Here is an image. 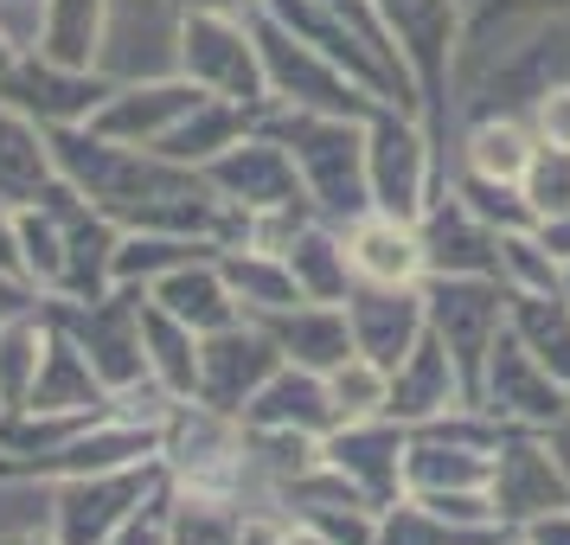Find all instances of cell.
<instances>
[{
	"label": "cell",
	"mask_w": 570,
	"mask_h": 545,
	"mask_svg": "<svg viewBox=\"0 0 570 545\" xmlns=\"http://www.w3.org/2000/svg\"><path fill=\"white\" fill-rule=\"evenodd\" d=\"M455 405H468L462 366L449 360V347H442L436 334H423L404 360L391 366V405H385V417H397V424H411V430H416V424L455 411Z\"/></svg>",
	"instance_id": "cb8c5ba5"
},
{
	"label": "cell",
	"mask_w": 570,
	"mask_h": 545,
	"mask_svg": "<svg viewBox=\"0 0 570 545\" xmlns=\"http://www.w3.org/2000/svg\"><path fill=\"white\" fill-rule=\"evenodd\" d=\"M558 13H570V0H468V46H500Z\"/></svg>",
	"instance_id": "60d3db41"
},
{
	"label": "cell",
	"mask_w": 570,
	"mask_h": 545,
	"mask_svg": "<svg viewBox=\"0 0 570 545\" xmlns=\"http://www.w3.org/2000/svg\"><path fill=\"white\" fill-rule=\"evenodd\" d=\"M423 309H430V334L462 366L468 405H474L481 366H488L493 340L507 328V283L500 276H423Z\"/></svg>",
	"instance_id": "9c48e42d"
},
{
	"label": "cell",
	"mask_w": 570,
	"mask_h": 545,
	"mask_svg": "<svg viewBox=\"0 0 570 545\" xmlns=\"http://www.w3.org/2000/svg\"><path fill=\"white\" fill-rule=\"evenodd\" d=\"M257 129V109H244V104H225V97H206V104L186 116L180 129L160 142L155 155L167 160H180V167H206V160H218L232 142H244V135Z\"/></svg>",
	"instance_id": "e575fe53"
},
{
	"label": "cell",
	"mask_w": 570,
	"mask_h": 545,
	"mask_svg": "<svg viewBox=\"0 0 570 545\" xmlns=\"http://www.w3.org/2000/svg\"><path fill=\"white\" fill-rule=\"evenodd\" d=\"M46 340H52V314L46 309L0 321V417L27 405L32 379H39V360H46Z\"/></svg>",
	"instance_id": "74e56055"
},
{
	"label": "cell",
	"mask_w": 570,
	"mask_h": 545,
	"mask_svg": "<svg viewBox=\"0 0 570 545\" xmlns=\"http://www.w3.org/2000/svg\"><path fill=\"white\" fill-rule=\"evenodd\" d=\"M109 90H116V78H104V71H83V65H58L46 52H27L0 78V104H13L20 116H32L39 129H78V123L97 116V104H104Z\"/></svg>",
	"instance_id": "9a60e30c"
},
{
	"label": "cell",
	"mask_w": 570,
	"mask_h": 545,
	"mask_svg": "<svg viewBox=\"0 0 570 545\" xmlns=\"http://www.w3.org/2000/svg\"><path fill=\"white\" fill-rule=\"evenodd\" d=\"M20 251H27V283L46 302H58L71 289V257H65V232H58V218L46 199H27L20 206Z\"/></svg>",
	"instance_id": "f35d334b"
},
{
	"label": "cell",
	"mask_w": 570,
	"mask_h": 545,
	"mask_svg": "<svg viewBox=\"0 0 570 545\" xmlns=\"http://www.w3.org/2000/svg\"><path fill=\"white\" fill-rule=\"evenodd\" d=\"M544 442H551V456H558V463L570 468V405H564V417H558V424L544 430Z\"/></svg>",
	"instance_id": "db71d44e"
},
{
	"label": "cell",
	"mask_w": 570,
	"mask_h": 545,
	"mask_svg": "<svg viewBox=\"0 0 570 545\" xmlns=\"http://www.w3.org/2000/svg\"><path fill=\"white\" fill-rule=\"evenodd\" d=\"M257 27V52H263V84H269V104L283 109H314V116H379L391 109L379 90H365L360 78H346L334 58H321L314 46H302L295 32H283L269 13L250 20Z\"/></svg>",
	"instance_id": "8992f818"
},
{
	"label": "cell",
	"mask_w": 570,
	"mask_h": 545,
	"mask_svg": "<svg viewBox=\"0 0 570 545\" xmlns=\"http://www.w3.org/2000/svg\"><path fill=\"white\" fill-rule=\"evenodd\" d=\"M385 32L397 39V58L416 84V109L436 129V142L449 135V109H455V65L468 46V0H372Z\"/></svg>",
	"instance_id": "3957f363"
},
{
	"label": "cell",
	"mask_w": 570,
	"mask_h": 545,
	"mask_svg": "<svg viewBox=\"0 0 570 545\" xmlns=\"http://www.w3.org/2000/svg\"><path fill=\"white\" fill-rule=\"evenodd\" d=\"M404 449H411V424H397V417H353V424H334L321 437V463L340 468L385 514L391 500H404Z\"/></svg>",
	"instance_id": "e0dca14e"
},
{
	"label": "cell",
	"mask_w": 570,
	"mask_h": 545,
	"mask_svg": "<svg viewBox=\"0 0 570 545\" xmlns=\"http://www.w3.org/2000/svg\"><path fill=\"white\" fill-rule=\"evenodd\" d=\"M52 142L58 181H71L97 212H109L122 232H199V237H232V206L212 193L199 167L155 155V148H129L109 142L90 123L78 129H46Z\"/></svg>",
	"instance_id": "6da1fadb"
},
{
	"label": "cell",
	"mask_w": 570,
	"mask_h": 545,
	"mask_svg": "<svg viewBox=\"0 0 570 545\" xmlns=\"http://www.w3.org/2000/svg\"><path fill=\"white\" fill-rule=\"evenodd\" d=\"M283 263L295 270L302 302H346L353 295V263H346V237L327 218H308L302 232L283 244Z\"/></svg>",
	"instance_id": "f546056e"
},
{
	"label": "cell",
	"mask_w": 570,
	"mask_h": 545,
	"mask_svg": "<svg viewBox=\"0 0 570 545\" xmlns=\"http://www.w3.org/2000/svg\"><path fill=\"white\" fill-rule=\"evenodd\" d=\"M474 405H481L488 417H500L507 430H551V424L564 417V405H570V386L513 334V328H500L488 366H481Z\"/></svg>",
	"instance_id": "30bf717a"
},
{
	"label": "cell",
	"mask_w": 570,
	"mask_h": 545,
	"mask_svg": "<svg viewBox=\"0 0 570 545\" xmlns=\"http://www.w3.org/2000/svg\"><path fill=\"white\" fill-rule=\"evenodd\" d=\"M283 545H334V539L314 533V526H302V519H283Z\"/></svg>",
	"instance_id": "11a10c76"
},
{
	"label": "cell",
	"mask_w": 570,
	"mask_h": 545,
	"mask_svg": "<svg viewBox=\"0 0 570 545\" xmlns=\"http://www.w3.org/2000/svg\"><path fill=\"white\" fill-rule=\"evenodd\" d=\"M141 302H148V289H129V283H109L104 295H78V302L71 295L65 302H46V314L78 340V353L97 366V379L116 398L155 386L148 347H141Z\"/></svg>",
	"instance_id": "5b68a950"
},
{
	"label": "cell",
	"mask_w": 570,
	"mask_h": 545,
	"mask_svg": "<svg viewBox=\"0 0 570 545\" xmlns=\"http://www.w3.org/2000/svg\"><path fill=\"white\" fill-rule=\"evenodd\" d=\"M519 193H525V206H532V225L551 218V212H570V148H544L539 142V155L525 167Z\"/></svg>",
	"instance_id": "f6af8a7d"
},
{
	"label": "cell",
	"mask_w": 570,
	"mask_h": 545,
	"mask_svg": "<svg viewBox=\"0 0 570 545\" xmlns=\"http://www.w3.org/2000/svg\"><path fill=\"white\" fill-rule=\"evenodd\" d=\"M544 84H570V13L539 20L519 46L488 58L468 90V109H525Z\"/></svg>",
	"instance_id": "2e32d148"
},
{
	"label": "cell",
	"mask_w": 570,
	"mask_h": 545,
	"mask_svg": "<svg viewBox=\"0 0 570 545\" xmlns=\"http://www.w3.org/2000/svg\"><path fill=\"white\" fill-rule=\"evenodd\" d=\"M180 13H232V20H257L263 0H174Z\"/></svg>",
	"instance_id": "f5cc1de1"
},
{
	"label": "cell",
	"mask_w": 570,
	"mask_h": 545,
	"mask_svg": "<svg viewBox=\"0 0 570 545\" xmlns=\"http://www.w3.org/2000/svg\"><path fill=\"white\" fill-rule=\"evenodd\" d=\"M269 507L283 519H302L314 533H327L334 545H372V533H379V507L327 463H314V468H302V475L276 481V488H269Z\"/></svg>",
	"instance_id": "d6986e66"
},
{
	"label": "cell",
	"mask_w": 570,
	"mask_h": 545,
	"mask_svg": "<svg viewBox=\"0 0 570 545\" xmlns=\"http://www.w3.org/2000/svg\"><path fill=\"white\" fill-rule=\"evenodd\" d=\"M218 270L232 283L237 309L244 314H276V309H295L302 289H295V270H288L276 251H244V244H225L218 251Z\"/></svg>",
	"instance_id": "d590c367"
},
{
	"label": "cell",
	"mask_w": 570,
	"mask_h": 545,
	"mask_svg": "<svg viewBox=\"0 0 570 545\" xmlns=\"http://www.w3.org/2000/svg\"><path fill=\"white\" fill-rule=\"evenodd\" d=\"M507 328L570 386V289H551V295L507 289Z\"/></svg>",
	"instance_id": "836d02e7"
},
{
	"label": "cell",
	"mask_w": 570,
	"mask_h": 545,
	"mask_svg": "<svg viewBox=\"0 0 570 545\" xmlns=\"http://www.w3.org/2000/svg\"><path fill=\"white\" fill-rule=\"evenodd\" d=\"M160 456V424L155 417H129L109 411L90 430H78L71 442H58L52 456H27V463H0V488L13 481H71V475H104V468H129V463H155Z\"/></svg>",
	"instance_id": "8fae6325"
},
{
	"label": "cell",
	"mask_w": 570,
	"mask_h": 545,
	"mask_svg": "<svg viewBox=\"0 0 570 545\" xmlns=\"http://www.w3.org/2000/svg\"><path fill=\"white\" fill-rule=\"evenodd\" d=\"M346 237V263H353V283H379V289H411L423 283V232L411 218H391V212H360L353 225H340Z\"/></svg>",
	"instance_id": "7402d4cb"
},
{
	"label": "cell",
	"mask_w": 570,
	"mask_h": 545,
	"mask_svg": "<svg viewBox=\"0 0 570 545\" xmlns=\"http://www.w3.org/2000/svg\"><path fill=\"white\" fill-rule=\"evenodd\" d=\"M539 155V135L525 123V109H468L462 123V174H488V181H525V167Z\"/></svg>",
	"instance_id": "484cf974"
},
{
	"label": "cell",
	"mask_w": 570,
	"mask_h": 545,
	"mask_svg": "<svg viewBox=\"0 0 570 545\" xmlns=\"http://www.w3.org/2000/svg\"><path fill=\"white\" fill-rule=\"evenodd\" d=\"M500 539H507L500 526H455L449 514H436L416 494L391 500L379 514V533H372V545H500Z\"/></svg>",
	"instance_id": "8d00e7d4"
},
{
	"label": "cell",
	"mask_w": 570,
	"mask_h": 545,
	"mask_svg": "<svg viewBox=\"0 0 570 545\" xmlns=\"http://www.w3.org/2000/svg\"><path fill=\"white\" fill-rule=\"evenodd\" d=\"M416 232H423V276H500V232L455 199V186H442Z\"/></svg>",
	"instance_id": "44dd1931"
},
{
	"label": "cell",
	"mask_w": 570,
	"mask_h": 545,
	"mask_svg": "<svg viewBox=\"0 0 570 545\" xmlns=\"http://www.w3.org/2000/svg\"><path fill=\"white\" fill-rule=\"evenodd\" d=\"M327 391H334L340 424H353V417H385L391 372H385V366H372L365 353H353V360H340L334 372H327Z\"/></svg>",
	"instance_id": "b9f144b4"
},
{
	"label": "cell",
	"mask_w": 570,
	"mask_h": 545,
	"mask_svg": "<svg viewBox=\"0 0 570 545\" xmlns=\"http://www.w3.org/2000/svg\"><path fill=\"white\" fill-rule=\"evenodd\" d=\"M13 7H27V0H0V78H7V71H13V65L32 52L27 39L13 32Z\"/></svg>",
	"instance_id": "681fc988"
},
{
	"label": "cell",
	"mask_w": 570,
	"mask_h": 545,
	"mask_svg": "<svg viewBox=\"0 0 570 545\" xmlns=\"http://www.w3.org/2000/svg\"><path fill=\"white\" fill-rule=\"evenodd\" d=\"M449 186L442 174V142L436 129L416 116V109H379L365 116V193H372V212H391V218H423L436 206V193Z\"/></svg>",
	"instance_id": "277c9868"
},
{
	"label": "cell",
	"mask_w": 570,
	"mask_h": 545,
	"mask_svg": "<svg viewBox=\"0 0 570 545\" xmlns=\"http://www.w3.org/2000/svg\"><path fill=\"white\" fill-rule=\"evenodd\" d=\"M525 123H532V135L544 148H570V84H544L525 104Z\"/></svg>",
	"instance_id": "7dc6e473"
},
{
	"label": "cell",
	"mask_w": 570,
	"mask_h": 545,
	"mask_svg": "<svg viewBox=\"0 0 570 545\" xmlns=\"http://www.w3.org/2000/svg\"><path fill=\"white\" fill-rule=\"evenodd\" d=\"M488 500L507 533L570 507V468L551 456L544 430H507L500 456H493V475H488Z\"/></svg>",
	"instance_id": "4fadbf2b"
},
{
	"label": "cell",
	"mask_w": 570,
	"mask_h": 545,
	"mask_svg": "<svg viewBox=\"0 0 570 545\" xmlns=\"http://www.w3.org/2000/svg\"><path fill=\"white\" fill-rule=\"evenodd\" d=\"M109 7H116V0H39V39H32V52L58 58V65L104 71Z\"/></svg>",
	"instance_id": "83f0119b"
},
{
	"label": "cell",
	"mask_w": 570,
	"mask_h": 545,
	"mask_svg": "<svg viewBox=\"0 0 570 545\" xmlns=\"http://www.w3.org/2000/svg\"><path fill=\"white\" fill-rule=\"evenodd\" d=\"M519 539H525V545H570V507L532 519V526H519Z\"/></svg>",
	"instance_id": "816d5d0a"
},
{
	"label": "cell",
	"mask_w": 570,
	"mask_h": 545,
	"mask_svg": "<svg viewBox=\"0 0 570 545\" xmlns=\"http://www.w3.org/2000/svg\"><path fill=\"white\" fill-rule=\"evenodd\" d=\"M148 295H155L167 314H180L193 334H212V328L244 321V309H237V295H232V283H225L218 257H199V263H186V270H174V276H160Z\"/></svg>",
	"instance_id": "f1b7e54d"
},
{
	"label": "cell",
	"mask_w": 570,
	"mask_h": 545,
	"mask_svg": "<svg viewBox=\"0 0 570 545\" xmlns=\"http://www.w3.org/2000/svg\"><path fill=\"white\" fill-rule=\"evenodd\" d=\"M20 411H116V391H109L104 379H97V366L78 353V340L52 321L39 379H32V391H27Z\"/></svg>",
	"instance_id": "4316f807"
},
{
	"label": "cell",
	"mask_w": 570,
	"mask_h": 545,
	"mask_svg": "<svg viewBox=\"0 0 570 545\" xmlns=\"http://www.w3.org/2000/svg\"><path fill=\"white\" fill-rule=\"evenodd\" d=\"M174 488V481H167ZM244 507L237 500H218V494H186L174 488V514H167V526H174V545H244Z\"/></svg>",
	"instance_id": "ab89813d"
},
{
	"label": "cell",
	"mask_w": 570,
	"mask_h": 545,
	"mask_svg": "<svg viewBox=\"0 0 570 545\" xmlns=\"http://www.w3.org/2000/svg\"><path fill=\"white\" fill-rule=\"evenodd\" d=\"M212 181V193L225 199L232 212H244V218H257V212H314L308 186H302V174H295V160H288V148L276 142V135L250 129L244 142H232L218 160H206L199 167Z\"/></svg>",
	"instance_id": "7c38bea8"
},
{
	"label": "cell",
	"mask_w": 570,
	"mask_h": 545,
	"mask_svg": "<svg viewBox=\"0 0 570 545\" xmlns=\"http://www.w3.org/2000/svg\"><path fill=\"white\" fill-rule=\"evenodd\" d=\"M500 283H507V289H532V295L570 289L564 283V263L532 237V225H525V232H500Z\"/></svg>",
	"instance_id": "7bdbcfd3"
},
{
	"label": "cell",
	"mask_w": 570,
	"mask_h": 545,
	"mask_svg": "<svg viewBox=\"0 0 570 545\" xmlns=\"http://www.w3.org/2000/svg\"><path fill=\"white\" fill-rule=\"evenodd\" d=\"M218 251L225 244L199 237V232H122V244H116V283L155 289L160 276H174V270H186L199 257H218Z\"/></svg>",
	"instance_id": "1f68e13d"
},
{
	"label": "cell",
	"mask_w": 570,
	"mask_h": 545,
	"mask_svg": "<svg viewBox=\"0 0 570 545\" xmlns=\"http://www.w3.org/2000/svg\"><path fill=\"white\" fill-rule=\"evenodd\" d=\"M58 167H52V142L46 129L20 116L13 104H0V199L7 206H27L39 199V186H52Z\"/></svg>",
	"instance_id": "4dcf8cb0"
},
{
	"label": "cell",
	"mask_w": 570,
	"mask_h": 545,
	"mask_svg": "<svg viewBox=\"0 0 570 545\" xmlns=\"http://www.w3.org/2000/svg\"><path fill=\"white\" fill-rule=\"evenodd\" d=\"M32 309H46V295H39L27 276H7V270H0V321H13V314H32Z\"/></svg>",
	"instance_id": "c3c4849f"
},
{
	"label": "cell",
	"mask_w": 570,
	"mask_h": 545,
	"mask_svg": "<svg viewBox=\"0 0 570 545\" xmlns=\"http://www.w3.org/2000/svg\"><path fill=\"white\" fill-rule=\"evenodd\" d=\"M27 7H39V0H27Z\"/></svg>",
	"instance_id": "6f0895ef"
},
{
	"label": "cell",
	"mask_w": 570,
	"mask_h": 545,
	"mask_svg": "<svg viewBox=\"0 0 570 545\" xmlns=\"http://www.w3.org/2000/svg\"><path fill=\"white\" fill-rule=\"evenodd\" d=\"M269 328V340L283 347L288 366H308V372H334L340 360H353V328H346V302H295L276 314H250Z\"/></svg>",
	"instance_id": "d4e9b609"
},
{
	"label": "cell",
	"mask_w": 570,
	"mask_h": 545,
	"mask_svg": "<svg viewBox=\"0 0 570 545\" xmlns=\"http://www.w3.org/2000/svg\"><path fill=\"white\" fill-rule=\"evenodd\" d=\"M500 545H525V539H519V533H507V539H500Z\"/></svg>",
	"instance_id": "9f6ffc18"
},
{
	"label": "cell",
	"mask_w": 570,
	"mask_h": 545,
	"mask_svg": "<svg viewBox=\"0 0 570 545\" xmlns=\"http://www.w3.org/2000/svg\"><path fill=\"white\" fill-rule=\"evenodd\" d=\"M141 347H148V372H155V386L167 398H193L199 386V334L186 328L180 314H167L148 295L141 302Z\"/></svg>",
	"instance_id": "d6a6232c"
},
{
	"label": "cell",
	"mask_w": 570,
	"mask_h": 545,
	"mask_svg": "<svg viewBox=\"0 0 570 545\" xmlns=\"http://www.w3.org/2000/svg\"><path fill=\"white\" fill-rule=\"evenodd\" d=\"M276 366H283V347L269 340L263 321L244 314V321H232V328L199 334V386H193V398L212 405V411L237 417L263 386H269V372H276Z\"/></svg>",
	"instance_id": "5bb4252c"
},
{
	"label": "cell",
	"mask_w": 570,
	"mask_h": 545,
	"mask_svg": "<svg viewBox=\"0 0 570 545\" xmlns=\"http://www.w3.org/2000/svg\"><path fill=\"white\" fill-rule=\"evenodd\" d=\"M257 129L276 135L288 148L314 212H321L327 225H353L360 212H372V193H365V123L360 116H314V109L263 104Z\"/></svg>",
	"instance_id": "7a4b0ae2"
},
{
	"label": "cell",
	"mask_w": 570,
	"mask_h": 545,
	"mask_svg": "<svg viewBox=\"0 0 570 545\" xmlns=\"http://www.w3.org/2000/svg\"><path fill=\"white\" fill-rule=\"evenodd\" d=\"M455 199H462L474 218H488L493 232H525L532 225V206L513 181H488V174H462L455 167Z\"/></svg>",
	"instance_id": "ee69618b"
},
{
	"label": "cell",
	"mask_w": 570,
	"mask_h": 545,
	"mask_svg": "<svg viewBox=\"0 0 570 545\" xmlns=\"http://www.w3.org/2000/svg\"><path fill=\"white\" fill-rule=\"evenodd\" d=\"M174 52H180L186 78L199 84V90H212V97L244 104V109L269 104L257 27H250V20H232V13H180V27H174Z\"/></svg>",
	"instance_id": "52a82bcc"
},
{
	"label": "cell",
	"mask_w": 570,
	"mask_h": 545,
	"mask_svg": "<svg viewBox=\"0 0 570 545\" xmlns=\"http://www.w3.org/2000/svg\"><path fill=\"white\" fill-rule=\"evenodd\" d=\"M244 430H302V437H327L340 424L334 391H327V372H308V366H276L269 386L237 411Z\"/></svg>",
	"instance_id": "603a6c76"
},
{
	"label": "cell",
	"mask_w": 570,
	"mask_h": 545,
	"mask_svg": "<svg viewBox=\"0 0 570 545\" xmlns=\"http://www.w3.org/2000/svg\"><path fill=\"white\" fill-rule=\"evenodd\" d=\"M532 237H539V244H544L558 263H564V276H570V212H551V218H539V225H532Z\"/></svg>",
	"instance_id": "f907efd6"
},
{
	"label": "cell",
	"mask_w": 570,
	"mask_h": 545,
	"mask_svg": "<svg viewBox=\"0 0 570 545\" xmlns=\"http://www.w3.org/2000/svg\"><path fill=\"white\" fill-rule=\"evenodd\" d=\"M167 481V463H129V468H104V475H71L52 481V526L58 545H109L122 533V519Z\"/></svg>",
	"instance_id": "ba28073f"
},
{
	"label": "cell",
	"mask_w": 570,
	"mask_h": 545,
	"mask_svg": "<svg viewBox=\"0 0 570 545\" xmlns=\"http://www.w3.org/2000/svg\"><path fill=\"white\" fill-rule=\"evenodd\" d=\"M167 514H174V488L160 481V488L148 494V500H141L129 519H122V533H116L109 545H174V526H167Z\"/></svg>",
	"instance_id": "bcb514c9"
},
{
	"label": "cell",
	"mask_w": 570,
	"mask_h": 545,
	"mask_svg": "<svg viewBox=\"0 0 570 545\" xmlns=\"http://www.w3.org/2000/svg\"><path fill=\"white\" fill-rule=\"evenodd\" d=\"M346 328L372 366H397L416 340L430 334V309H423V283L411 289H379V283H353L346 295Z\"/></svg>",
	"instance_id": "ffe728a7"
},
{
	"label": "cell",
	"mask_w": 570,
	"mask_h": 545,
	"mask_svg": "<svg viewBox=\"0 0 570 545\" xmlns=\"http://www.w3.org/2000/svg\"><path fill=\"white\" fill-rule=\"evenodd\" d=\"M206 97L212 90H199L186 71H174V78H135V84H116L97 104L90 129L109 135V142H129V148H160Z\"/></svg>",
	"instance_id": "ac0fdd59"
}]
</instances>
